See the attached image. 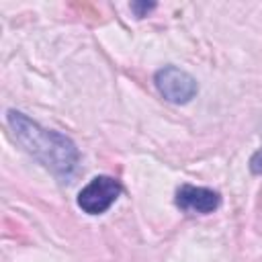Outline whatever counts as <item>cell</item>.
I'll list each match as a JSON object with an SVG mask.
<instances>
[{
  "label": "cell",
  "instance_id": "5b68a950",
  "mask_svg": "<svg viewBox=\"0 0 262 262\" xmlns=\"http://www.w3.org/2000/svg\"><path fill=\"white\" fill-rule=\"evenodd\" d=\"M154 8H156L154 2H133V4H131V10L135 12L137 18H143V16H145L149 10H154Z\"/></svg>",
  "mask_w": 262,
  "mask_h": 262
},
{
  "label": "cell",
  "instance_id": "8992f818",
  "mask_svg": "<svg viewBox=\"0 0 262 262\" xmlns=\"http://www.w3.org/2000/svg\"><path fill=\"white\" fill-rule=\"evenodd\" d=\"M250 172L256 174V176L262 174V147L252 154V158H250Z\"/></svg>",
  "mask_w": 262,
  "mask_h": 262
},
{
  "label": "cell",
  "instance_id": "277c9868",
  "mask_svg": "<svg viewBox=\"0 0 262 262\" xmlns=\"http://www.w3.org/2000/svg\"><path fill=\"white\" fill-rule=\"evenodd\" d=\"M174 203L178 209L186 211V213H213L219 205H221V196L217 190L213 188H205V186H192V184H180L176 188V196Z\"/></svg>",
  "mask_w": 262,
  "mask_h": 262
},
{
  "label": "cell",
  "instance_id": "3957f363",
  "mask_svg": "<svg viewBox=\"0 0 262 262\" xmlns=\"http://www.w3.org/2000/svg\"><path fill=\"white\" fill-rule=\"evenodd\" d=\"M123 186L113 176H94L80 192H78V207L88 215H100L111 209V205L119 199Z\"/></svg>",
  "mask_w": 262,
  "mask_h": 262
},
{
  "label": "cell",
  "instance_id": "7a4b0ae2",
  "mask_svg": "<svg viewBox=\"0 0 262 262\" xmlns=\"http://www.w3.org/2000/svg\"><path fill=\"white\" fill-rule=\"evenodd\" d=\"M154 84H156L158 92L168 102H172V104H186L199 92L196 80L188 72H184V70H180L176 66H164V68H160L154 74Z\"/></svg>",
  "mask_w": 262,
  "mask_h": 262
},
{
  "label": "cell",
  "instance_id": "6da1fadb",
  "mask_svg": "<svg viewBox=\"0 0 262 262\" xmlns=\"http://www.w3.org/2000/svg\"><path fill=\"white\" fill-rule=\"evenodd\" d=\"M6 123L14 139L23 145V149L47 170H51L55 176L70 178L78 170L80 151L68 135L53 129H45L33 119H29L25 113L14 108L6 113Z\"/></svg>",
  "mask_w": 262,
  "mask_h": 262
}]
</instances>
